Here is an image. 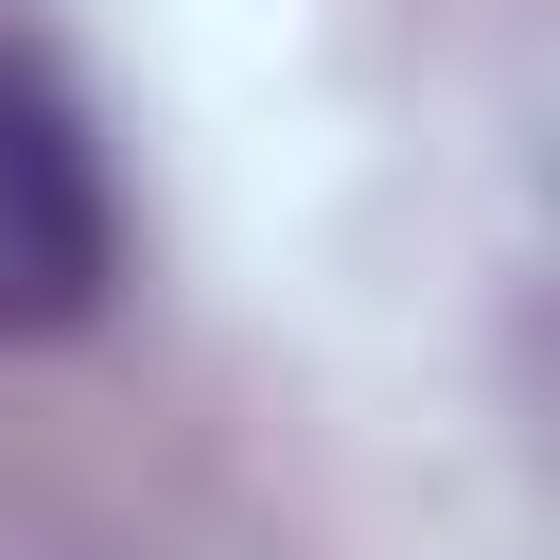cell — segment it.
Segmentation results:
<instances>
[{"label": "cell", "instance_id": "obj_1", "mask_svg": "<svg viewBox=\"0 0 560 560\" xmlns=\"http://www.w3.org/2000/svg\"><path fill=\"white\" fill-rule=\"evenodd\" d=\"M122 262V210H105V140L70 105V70L35 35H0V332H70Z\"/></svg>", "mask_w": 560, "mask_h": 560}]
</instances>
